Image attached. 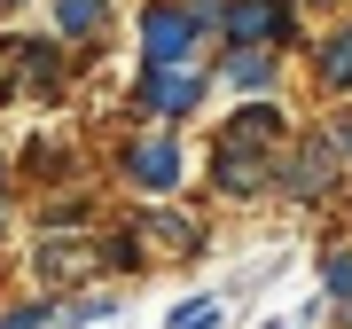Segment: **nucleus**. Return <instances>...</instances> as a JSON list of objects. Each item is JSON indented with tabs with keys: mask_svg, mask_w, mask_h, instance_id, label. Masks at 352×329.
<instances>
[{
	"mask_svg": "<svg viewBox=\"0 0 352 329\" xmlns=\"http://www.w3.org/2000/svg\"><path fill=\"white\" fill-rule=\"evenodd\" d=\"M126 180H133V189H173V180H180V149H173V141H133V149H126Z\"/></svg>",
	"mask_w": 352,
	"mask_h": 329,
	"instance_id": "5",
	"label": "nucleus"
},
{
	"mask_svg": "<svg viewBox=\"0 0 352 329\" xmlns=\"http://www.w3.org/2000/svg\"><path fill=\"white\" fill-rule=\"evenodd\" d=\"M337 314H344V329H352V306H344V298H337Z\"/></svg>",
	"mask_w": 352,
	"mask_h": 329,
	"instance_id": "14",
	"label": "nucleus"
},
{
	"mask_svg": "<svg viewBox=\"0 0 352 329\" xmlns=\"http://www.w3.org/2000/svg\"><path fill=\"white\" fill-rule=\"evenodd\" d=\"M39 321H55V314H47V298H32V306H16V314L0 321V329H39Z\"/></svg>",
	"mask_w": 352,
	"mask_h": 329,
	"instance_id": "12",
	"label": "nucleus"
},
{
	"mask_svg": "<svg viewBox=\"0 0 352 329\" xmlns=\"http://www.w3.org/2000/svg\"><path fill=\"white\" fill-rule=\"evenodd\" d=\"M321 78H329V87H352V24L321 39Z\"/></svg>",
	"mask_w": 352,
	"mask_h": 329,
	"instance_id": "9",
	"label": "nucleus"
},
{
	"mask_svg": "<svg viewBox=\"0 0 352 329\" xmlns=\"http://www.w3.org/2000/svg\"><path fill=\"white\" fill-rule=\"evenodd\" d=\"M274 173H282V164H274ZM282 189H289V196H321V189H329V141H314V149H298V157H289Z\"/></svg>",
	"mask_w": 352,
	"mask_h": 329,
	"instance_id": "6",
	"label": "nucleus"
},
{
	"mask_svg": "<svg viewBox=\"0 0 352 329\" xmlns=\"http://www.w3.org/2000/svg\"><path fill=\"white\" fill-rule=\"evenodd\" d=\"M141 235H149V243L164 235V251H180V259H188V251H196V220H180V212H164V220L149 212V220H141Z\"/></svg>",
	"mask_w": 352,
	"mask_h": 329,
	"instance_id": "7",
	"label": "nucleus"
},
{
	"mask_svg": "<svg viewBox=\"0 0 352 329\" xmlns=\"http://www.w3.org/2000/svg\"><path fill=\"white\" fill-rule=\"evenodd\" d=\"M196 94H204V78L180 71V63H149V78H141V110L149 118H188Z\"/></svg>",
	"mask_w": 352,
	"mask_h": 329,
	"instance_id": "3",
	"label": "nucleus"
},
{
	"mask_svg": "<svg viewBox=\"0 0 352 329\" xmlns=\"http://www.w3.org/2000/svg\"><path fill=\"white\" fill-rule=\"evenodd\" d=\"M274 149H282V110H266V102L235 110V118L219 126V149H212L219 189H227V196H258V189H266V173L282 164Z\"/></svg>",
	"mask_w": 352,
	"mask_h": 329,
	"instance_id": "1",
	"label": "nucleus"
},
{
	"mask_svg": "<svg viewBox=\"0 0 352 329\" xmlns=\"http://www.w3.org/2000/svg\"><path fill=\"white\" fill-rule=\"evenodd\" d=\"M321 282H329V298H344L352 290V251H329L321 259Z\"/></svg>",
	"mask_w": 352,
	"mask_h": 329,
	"instance_id": "11",
	"label": "nucleus"
},
{
	"mask_svg": "<svg viewBox=\"0 0 352 329\" xmlns=\"http://www.w3.org/2000/svg\"><path fill=\"white\" fill-rule=\"evenodd\" d=\"M196 24H188V8H149L141 16V55L149 63H188V47H196Z\"/></svg>",
	"mask_w": 352,
	"mask_h": 329,
	"instance_id": "4",
	"label": "nucleus"
},
{
	"mask_svg": "<svg viewBox=\"0 0 352 329\" xmlns=\"http://www.w3.org/2000/svg\"><path fill=\"white\" fill-rule=\"evenodd\" d=\"M55 24H63L71 39H87V32H102V0H63V8H55Z\"/></svg>",
	"mask_w": 352,
	"mask_h": 329,
	"instance_id": "10",
	"label": "nucleus"
},
{
	"mask_svg": "<svg viewBox=\"0 0 352 329\" xmlns=\"http://www.w3.org/2000/svg\"><path fill=\"white\" fill-rule=\"evenodd\" d=\"M227 78H235V87H266V78H274V47H235L227 55Z\"/></svg>",
	"mask_w": 352,
	"mask_h": 329,
	"instance_id": "8",
	"label": "nucleus"
},
{
	"mask_svg": "<svg viewBox=\"0 0 352 329\" xmlns=\"http://www.w3.org/2000/svg\"><path fill=\"white\" fill-rule=\"evenodd\" d=\"M329 149H344V157H352V118H337V126H329Z\"/></svg>",
	"mask_w": 352,
	"mask_h": 329,
	"instance_id": "13",
	"label": "nucleus"
},
{
	"mask_svg": "<svg viewBox=\"0 0 352 329\" xmlns=\"http://www.w3.org/2000/svg\"><path fill=\"white\" fill-rule=\"evenodd\" d=\"M0 8H16V0H0Z\"/></svg>",
	"mask_w": 352,
	"mask_h": 329,
	"instance_id": "15",
	"label": "nucleus"
},
{
	"mask_svg": "<svg viewBox=\"0 0 352 329\" xmlns=\"http://www.w3.org/2000/svg\"><path fill=\"white\" fill-rule=\"evenodd\" d=\"M219 32L235 39V47H258V39H298V24H289V8L282 0H243V8H219Z\"/></svg>",
	"mask_w": 352,
	"mask_h": 329,
	"instance_id": "2",
	"label": "nucleus"
}]
</instances>
